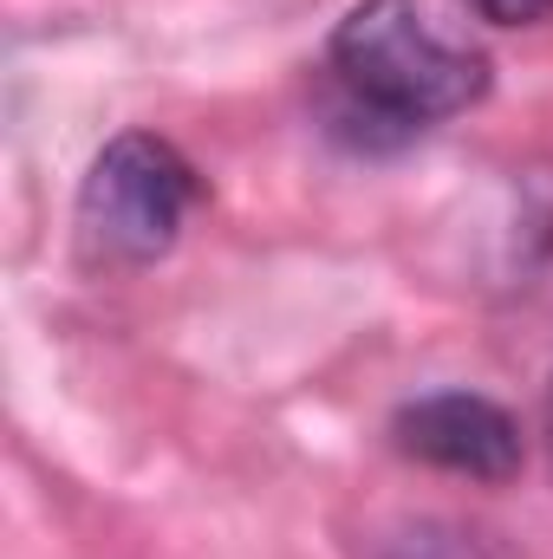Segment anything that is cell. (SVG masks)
<instances>
[{
  "instance_id": "277c9868",
  "label": "cell",
  "mask_w": 553,
  "mask_h": 559,
  "mask_svg": "<svg viewBox=\"0 0 553 559\" xmlns=\"http://www.w3.org/2000/svg\"><path fill=\"white\" fill-rule=\"evenodd\" d=\"M469 7L495 26H548L553 20V0H469Z\"/></svg>"
},
{
  "instance_id": "7a4b0ae2",
  "label": "cell",
  "mask_w": 553,
  "mask_h": 559,
  "mask_svg": "<svg viewBox=\"0 0 553 559\" xmlns=\"http://www.w3.org/2000/svg\"><path fill=\"white\" fill-rule=\"evenodd\" d=\"M196 209V169L150 131H125L98 150L79 189V248L92 267H150L176 248Z\"/></svg>"
},
{
  "instance_id": "3957f363",
  "label": "cell",
  "mask_w": 553,
  "mask_h": 559,
  "mask_svg": "<svg viewBox=\"0 0 553 559\" xmlns=\"http://www.w3.org/2000/svg\"><path fill=\"white\" fill-rule=\"evenodd\" d=\"M398 449L430 462V468H449V475H469V481H515L521 475V423L508 417L495 397H475V391H436V397H416L398 411L391 423Z\"/></svg>"
},
{
  "instance_id": "5b68a950",
  "label": "cell",
  "mask_w": 553,
  "mask_h": 559,
  "mask_svg": "<svg viewBox=\"0 0 553 559\" xmlns=\"http://www.w3.org/2000/svg\"><path fill=\"white\" fill-rule=\"evenodd\" d=\"M548 442H553V391H548Z\"/></svg>"
},
{
  "instance_id": "6da1fadb",
  "label": "cell",
  "mask_w": 553,
  "mask_h": 559,
  "mask_svg": "<svg viewBox=\"0 0 553 559\" xmlns=\"http://www.w3.org/2000/svg\"><path fill=\"white\" fill-rule=\"evenodd\" d=\"M332 72L345 98L391 131H423L489 92V59L423 0H358L332 26Z\"/></svg>"
}]
</instances>
